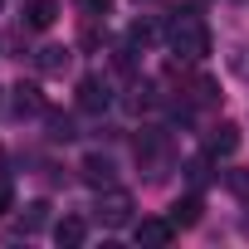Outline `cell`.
I'll use <instances>...</instances> for the list:
<instances>
[{
	"instance_id": "6",
	"label": "cell",
	"mask_w": 249,
	"mask_h": 249,
	"mask_svg": "<svg viewBox=\"0 0 249 249\" xmlns=\"http://www.w3.org/2000/svg\"><path fill=\"white\" fill-rule=\"evenodd\" d=\"M20 20H25V30H49L59 20V0H25Z\"/></svg>"
},
{
	"instance_id": "7",
	"label": "cell",
	"mask_w": 249,
	"mask_h": 249,
	"mask_svg": "<svg viewBox=\"0 0 249 249\" xmlns=\"http://www.w3.org/2000/svg\"><path fill=\"white\" fill-rule=\"evenodd\" d=\"M181 98H186V103H196V107H210L220 93H215V78L196 73V78H181Z\"/></svg>"
},
{
	"instance_id": "15",
	"label": "cell",
	"mask_w": 249,
	"mask_h": 249,
	"mask_svg": "<svg viewBox=\"0 0 249 249\" xmlns=\"http://www.w3.org/2000/svg\"><path fill=\"white\" fill-rule=\"evenodd\" d=\"M15 112H20V117L44 112V98H39V88H35V83H20V88H15Z\"/></svg>"
},
{
	"instance_id": "12",
	"label": "cell",
	"mask_w": 249,
	"mask_h": 249,
	"mask_svg": "<svg viewBox=\"0 0 249 249\" xmlns=\"http://www.w3.org/2000/svg\"><path fill=\"white\" fill-rule=\"evenodd\" d=\"M44 220H49V205H44V200H35V205H25V215L10 225V234H39V230H44Z\"/></svg>"
},
{
	"instance_id": "1",
	"label": "cell",
	"mask_w": 249,
	"mask_h": 249,
	"mask_svg": "<svg viewBox=\"0 0 249 249\" xmlns=\"http://www.w3.org/2000/svg\"><path fill=\"white\" fill-rule=\"evenodd\" d=\"M166 49H171L181 64H200V59L210 54V25H205L196 10L171 15V25H166Z\"/></svg>"
},
{
	"instance_id": "10",
	"label": "cell",
	"mask_w": 249,
	"mask_h": 249,
	"mask_svg": "<svg viewBox=\"0 0 249 249\" xmlns=\"http://www.w3.org/2000/svg\"><path fill=\"white\" fill-rule=\"evenodd\" d=\"M157 39H166V30H161V25H157L152 15H142V20H137V25L127 30V44H132V49H152Z\"/></svg>"
},
{
	"instance_id": "2",
	"label": "cell",
	"mask_w": 249,
	"mask_h": 249,
	"mask_svg": "<svg viewBox=\"0 0 249 249\" xmlns=\"http://www.w3.org/2000/svg\"><path fill=\"white\" fill-rule=\"evenodd\" d=\"M132 210H137V200H132L127 191H117V186H103V191H98V205H93V215H98L107 230L132 225Z\"/></svg>"
},
{
	"instance_id": "14",
	"label": "cell",
	"mask_w": 249,
	"mask_h": 249,
	"mask_svg": "<svg viewBox=\"0 0 249 249\" xmlns=\"http://www.w3.org/2000/svg\"><path fill=\"white\" fill-rule=\"evenodd\" d=\"M200 196H186V200H176L171 205V220H176V230H191V225H200Z\"/></svg>"
},
{
	"instance_id": "19",
	"label": "cell",
	"mask_w": 249,
	"mask_h": 249,
	"mask_svg": "<svg viewBox=\"0 0 249 249\" xmlns=\"http://www.w3.org/2000/svg\"><path fill=\"white\" fill-rule=\"evenodd\" d=\"M107 5H112V0H78V10H83L88 20H98V15H107Z\"/></svg>"
},
{
	"instance_id": "11",
	"label": "cell",
	"mask_w": 249,
	"mask_h": 249,
	"mask_svg": "<svg viewBox=\"0 0 249 249\" xmlns=\"http://www.w3.org/2000/svg\"><path fill=\"white\" fill-rule=\"evenodd\" d=\"M69 64H73V49H64V44H44L39 49V73H69Z\"/></svg>"
},
{
	"instance_id": "18",
	"label": "cell",
	"mask_w": 249,
	"mask_h": 249,
	"mask_svg": "<svg viewBox=\"0 0 249 249\" xmlns=\"http://www.w3.org/2000/svg\"><path fill=\"white\" fill-rule=\"evenodd\" d=\"M49 137H54V142H73L78 132H73V122H69V117H54V132H49Z\"/></svg>"
},
{
	"instance_id": "16",
	"label": "cell",
	"mask_w": 249,
	"mask_h": 249,
	"mask_svg": "<svg viewBox=\"0 0 249 249\" xmlns=\"http://www.w3.org/2000/svg\"><path fill=\"white\" fill-rule=\"evenodd\" d=\"M225 186H230V196H234V200H244V205H249V166L225 171Z\"/></svg>"
},
{
	"instance_id": "17",
	"label": "cell",
	"mask_w": 249,
	"mask_h": 249,
	"mask_svg": "<svg viewBox=\"0 0 249 249\" xmlns=\"http://www.w3.org/2000/svg\"><path fill=\"white\" fill-rule=\"evenodd\" d=\"M230 69L249 83V44H234V54H230Z\"/></svg>"
},
{
	"instance_id": "20",
	"label": "cell",
	"mask_w": 249,
	"mask_h": 249,
	"mask_svg": "<svg viewBox=\"0 0 249 249\" xmlns=\"http://www.w3.org/2000/svg\"><path fill=\"white\" fill-rule=\"evenodd\" d=\"M10 200H15V191H10V181H5V176H0V215L10 210Z\"/></svg>"
},
{
	"instance_id": "5",
	"label": "cell",
	"mask_w": 249,
	"mask_h": 249,
	"mask_svg": "<svg viewBox=\"0 0 249 249\" xmlns=\"http://www.w3.org/2000/svg\"><path fill=\"white\" fill-rule=\"evenodd\" d=\"M78 176H83L88 186H98V191H103V186H112V181H117V166H112V157L88 152V157H83V166H78Z\"/></svg>"
},
{
	"instance_id": "13",
	"label": "cell",
	"mask_w": 249,
	"mask_h": 249,
	"mask_svg": "<svg viewBox=\"0 0 249 249\" xmlns=\"http://www.w3.org/2000/svg\"><path fill=\"white\" fill-rule=\"evenodd\" d=\"M54 239H59V244H69V249H78V244L88 239V220H78V215H64V220L54 225Z\"/></svg>"
},
{
	"instance_id": "9",
	"label": "cell",
	"mask_w": 249,
	"mask_h": 249,
	"mask_svg": "<svg viewBox=\"0 0 249 249\" xmlns=\"http://www.w3.org/2000/svg\"><path fill=\"white\" fill-rule=\"evenodd\" d=\"M205 147H210V157H230V152L239 147V127H234V122H220V127H210Z\"/></svg>"
},
{
	"instance_id": "3",
	"label": "cell",
	"mask_w": 249,
	"mask_h": 249,
	"mask_svg": "<svg viewBox=\"0 0 249 249\" xmlns=\"http://www.w3.org/2000/svg\"><path fill=\"white\" fill-rule=\"evenodd\" d=\"M107 103H112V83H107L103 73H88V78L78 83V107H83V112H103Z\"/></svg>"
},
{
	"instance_id": "4",
	"label": "cell",
	"mask_w": 249,
	"mask_h": 249,
	"mask_svg": "<svg viewBox=\"0 0 249 249\" xmlns=\"http://www.w3.org/2000/svg\"><path fill=\"white\" fill-rule=\"evenodd\" d=\"M137 161H142L152 176H161V166H166V142H161L157 127H147V132L137 137Z\"/></svg>"
},
{
	"instance_id": "8",
	"label": "cell",
	"mask_w": 249,
	"mask_h": 249,
	"mask_svg": "<svg viewBox=\"0 0 249 249\" xmlns=\"http://www.w3.org/2000/svg\"><path fill=\"white\" fill-rule=\"evenodd\" d=\"M171 239H176V220H142V225H137V244L161 249V244H171Z\"/></svg>"
}]
</instances>
